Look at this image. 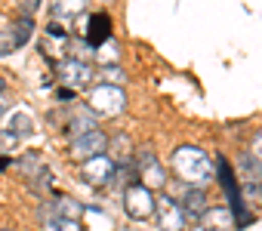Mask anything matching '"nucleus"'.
<instances>
[{
  "label": "nucleus",
  "instance_id": "obj_1",
  "mask_svg": "<svg viewBox=\"0 0 262 231\" xmlns=\"http://www.w3.org/2000/svg\"><path fill=\"white\" fill-rule=\"evenodd\" d=\"M170 167H173V173H176L182 182H188V188H204L210 179H216L213 160H210L207 151L198 148V145H179V148L173 151V157H170Z\"/></svg>",
  "mask_w": 262,
  "mask_h": 231
},
{
  "label": "nucleus",
  "instance_id": "obj_2",
  "mask_svg": "<svg viewBox=\"0 0 262 231\" xmlns=\"http://www.w3.org/2000/svg\"><path fill=\"white\" fill-rule=\"evenodd\" d=\"M126 108V93L120 86H111V83H102V86H93L90 89V111L93 114H102V118H114Z\"/></svg>",
  "mask_w": 262,
  "mask_h": 231
},
{
  "label": "nucleus",
  "instance_id": "obj_3",
  "mask_svg": "<svg viewBox=\"0 0 262 231\" xmlns=\"http://www.w3.org/2000/svg\"><path fill=\"white\" fill-rule=\"evenodd\" d=\"M123 210L126 216H133V219H151L155 216V191H148L145 185H129L123 188Z\"/></svg>",
  "mask_w": 262,
  "mask_h": 231
},
{
  "label": "nucleus",
  "instance_id": "obj_4",
  "mask_svg": "<svg viewBox=\"0 0 262 231\" xmlns=\"http://www.w3.org/2000/svg\"><path fill=\"white\" fill-rule=\"evenodd\" d=\"M136 179H139V185H145L148 191L167 185V170L161 167V160L155 157V151H148V148L139 151V160H136Z\"/></svg>",
  "mask_w": 262,
  "mask_h": 231
},
{
  "label": "nucleus",
  "instance_id": "obj_5",
  "mask_svg": "<svg viewBox=\"0 0 262 231\" xmlns=\"http://www.w3.org/2000/svg\"><path fill=\"white\" fill-rule=\"evenodd\" d=\"M108 151V136L96 127V130H90V133H83V136H77V139H71V157L74 160H93V157H99V154H105Z\"/></svg>",
  "mask_w": 262,
  "mask_h": 231
},
{
  "label": "nucleus",
  "instance_id": "obj_6",
  "mask_svg": "<svg viewBox=\"0 0 262 231\" xmlns=\"http://www.w3.org/2000/svg\"><path fill=\"white\" fill-rule=\"evenodd\" d=\"M114 173H117V167H114V160H111L108 154H99V157L80 164V176H83V182L93 185V188H105V185L114 179Z\"/></svg>",
  "mask_w": 262,
  "mask_h": 231
},
{
  "label": "nucleus",
  "instance_id": "obj_7",
  "mask_svg": "<svg viewBox=\"0 0 262 231\" xmlns=\"http://www.w3.org/2000/svg\"><path fill=\"white\" fill-rule=\"evenodd\" d=\"M155 216H158V225L164 231H185V225H188L185 216H182V210H179V203L170 194L155 197Z\"/></svg>",
  "mask_w": 262,
  "mask_h": 231
},
{
  "label": "nucleus",
  "instance_id": "obj_8",
  "mask_svg": "<svg viewBox=\"0 0 262 231\" xmlns=\"http://www.w3.org/2000/svg\"><path fill=\"white\" fill-rule=\"evenodd\" d=\"M59 77H62V83H65V89H80V86H86L90 83V77H93V68L86 65V62H74V59H62L59 62Z\"/></svg>",
  "mask_w": 262,
  "mask_h": 231
},
{
  "label": "nucleus",
  "instance_id": "obj_9",
  "mask_svg": "<svg viewBox=\"0 0 262 231\" xmlns=\"http://www.w3.org/2000/svg\"><path fill=\"white\" fill-rule=\"evenodd\" d=\"M176 203H179V210H182L185 222H191V219L198 222V219L207 213V206H210V203H207V191H204V188H185V191H182V200H176Z\"/></svg>",
  "mask_w": 262,
  "mask_h": 231
},
{
  "label": "nucleus",
  "instance_id": "obj_10",
  "mask_svg": "<svg viewBox=\"0 0 262 231\" xmlns=\"http://www.w3.org/2000/svg\"><path fill=\"white\" fill-rule=\"evenodd\" d=\"M204 231H231L237 222H234V213L228 206H207V213L198 219Z\"/></svg>",
  "mask_w": 262,
  "mask_h": 231
},
{
  "label": "nucleus",
  "instance_id": "obj_11",
  "mask_svg": "<svg viewBox=\"0 0 262 231\" xmlns=\"http://www.w3.org/2000/svg\"><path fill=\"white\" fill-rule=\"evenodd\" d=\"M40 216H59V219L80 222L83 203L80 200H71V197H56V200H50V206H40Z\"/></svg>",
  "mask_w": 262,
  "mask_h": 231
},
{
  "label": "nucleus",
  "instance_id": "obj_12",
  "mask_svg": "<svg viewBox=\"0 0 262 231\" xmlns=\"http://www.w3.org/2000/svg\"><path fill=\"white\" fill-rule=\"evenodd\" d=\"M86 43L93 47V50H99L105 40H111V19L105 16V13H99V16H90L86 19Z\"/></svg>",
  "mask_w": 262,
  "mask_h": 231
},
{
  "label": "nucleus",
  "instance_id": "obj_13",
  "mask_svg": "<svg viewBox=\"0 0 262 231\" xmlns=\"http://www.w3.org/2000/svg\"><path fill=\"white\" fill-rule=\"evenodd\" d=\"M93 231H114V219L105 213V210H99V206H83V216H80Z\"/></svg>",
  "mask_w": 262,
  "mask_h": 231
},
{
  "label": "nucleus",
  "instance_id": "obj_14",
  "mask_svg": "<svg viewBox=\"0 0 262 231\" xmlns=\"http://www.w3.org/2000/svg\"><path fill=\"white\" fill-rule=\"evenodd\" d=\"M13 40H16V47H22V43H28L31 40V34H34V19H28V16H22L16 25H13Z\"/></svg>",
  "mask_w": 262,
  "mask_h": 231
},
{
  "label": "nucleus",
  "instance_id": "obj_15",
  "mask_svg": "<svg viewBox=\"0 0 262 231\" xmlns=\"http://www.w3.org/2000/svg\"><path fill=\"white\" fill-rule=\"evenodd\" d=\"M96 59H99L105 68H111V65L120 59V47H117V40H105V43L96 50Z\"/></svg>",
  "mask_w": 262,
  "mask_h": 231
},
{
  "label": "nucleus",
  "instance_id": "obj_16",
  "mask_svg": "<svg viewBox=\"0 0 262 231\" xmlns=\"http://www.w3.org/2000/svg\"><path fill=\"white\" fill-rule=\"evenodd\" d=\"M43 219V231H83L80 222L71 219H59V216H40Z\"/></svg>",
  "mask_w": 262,
  "mask_h": 231
},
{
  "label": "nucleus",
  "instance_id": "obj_17",
  "mask_svg": "<svg viewBox=\"0 0 262 231\" xmlns=\"http://www.w3.org/2000/svg\"><path fill=\"white\" fill-rule=\"evenodd\" d=\"M7 130H10V133H16V136L22 139V136H31V130H34V127H31V118H28V114H25V111H16V114H13V121H10V127H7Z\"/></svg>",
  "mask_w": 262,
  "mask_h": 231
},
{
  "label": "nucleus",
  "instance_id": "obj_18",
  "mask_svg": "<svg viewBox=\"0 0 262 231\" xmlns=\"http://www.w3.org/2000/svg\"><path fill=\"white\" fill-rule=\"evenodd\" d=\"M83 13V4H68V0H59V4H53V16L56 19H74V16H80Z\"/></svg>",
  "mask_w": 262,
  "mask_h": 231
},
{
  "label": "nucleus",
  "instance_id": "obj_19",
  "mask_svg": "<svg viewBox=\"0 0 262 231\" xmlns=\"http://www.w3.org/2000/svg\"><path fill=\"white\" fill-rule=\"evenodd\" d=\"M241 200H247L250 206H259V210H262V185L247 182V185L241 188Z\"/></svg>",
  "mask_w": 262,
  "mask_h": 231
},
{
  "label": "nucleus",
  "instance_id": "obj_20",
  "mask_svg": "<svg viewBox=\"0 0 262 231\" xmlns=\"http://www.w3.org/2000/svg\"><path fill=\"white\" fill-rule=\"evenodd\" d=\"M241 167H244V173H247L250 179H256V185H262V164H259L256 157L244 154V157H241Z\"/></svg>",
  "mask_w": 262,
  "mask_h": 231
},
{
  "label": "nucleus",
  "instance_id": "obj_21",
  "mask_svg": "<svg viewBox=\"0 0 262 231\" xmlns=\"http://www.w3.org/2000/svg\"><path fill=\"white\" fill-rule=\"evenodd\" d=\"M19 148V136L10 133L7 127H0V154H13Z\"/></svg>",
  "mask_w": 262,
  "mask_h": 231
},
{
  "label": "nucleus",
  "instance_id": "obj_22",
  "mask_svg": "<svg viewBox=\"0 0 262 231\" xmlns=\"http://www.w3.org/2000/svg\"><path fill=\"white\" fill-rule=\"evenodd\" d=\"M250 157H256L259 164H262V127L256 130V136H253V142H250V151H247Z\"/></svg>",
  "mask_w": 262,
  "mask_h": 231
},
{
  "label": "nucleus",
  "instance_id": "obj_23",
  "mask_svg": "<svg viewBox=\"0 0 262 231\" xmlns=\"http://www.w3.org/2000/svg\"><path fill=\"white\" fill-rule=\"evenodd\" d=\"M105 77L111 80V86H117V80H123V71H117V68L111 65V68H105Z\"/></svg>",
  "mask_w": 262,
  "mask_h": 231
},
{
  "label": "nucleus",
  "instance_id": "obj_24",
  "mask_svg": "<svg viewBox=\"0 0 262 231\" xmlns=\"http://www.w3.org/2000/svg\"><path fill=\"white\" fill-rule=\"evenodd\" d=\"M10 111V96H0V114Z\"/></svg>",
  "mask_w": 262,
  "mask_h": 231
},
{
  "label": "nucleus",
  "instance_id": "obj_25",
  "mask_svg": "<svg viewBox=\"0 0 262 231\" xmlns=\"http://www.w3.org/2000/svg\"><path fill=\"white\" fill-rule=\"evenodd\" d=\"M4 89H7V80H4V74H0V96H4Z\"/></svg>",
  "mask_w": 262,
  "mask_h": 231
},
{
  "label": "nucleus",
  "instance_id": "obj_26",
  "mask_svg": "<svg viewBox=\"0 0 262 231\" xmlns=\"http://www.w3.org/2000/svg\"><path fill=\"white\" fill-rule=\"evenodd\" d=\"M0 231H10V228H0Z\"/></svg>",
  "mask_w": 262,
  "mask_h": 231
}]
</instances>
